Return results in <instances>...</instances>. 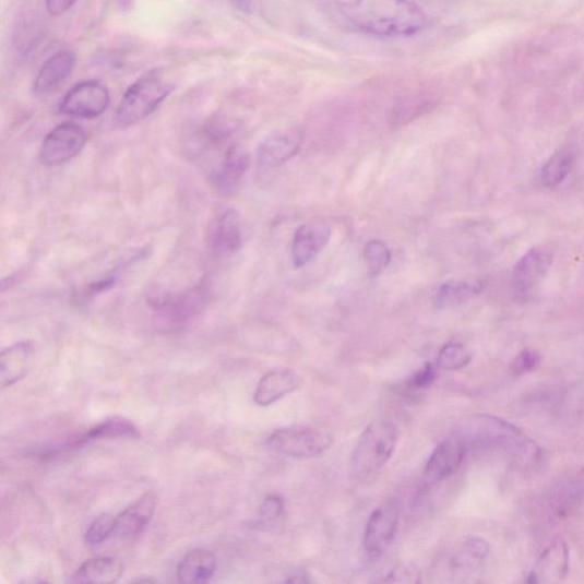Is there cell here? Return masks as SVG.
Here are the masks:
<instances>
[{"instance_id":"6da1fadb","label":"cell","mask_w":584,"mask_h":584,"mask_svg":"<svg viewBox=\"0 0 584 584\" xmlns=\"http://www.w3.org/2000/svg\"><path fill=\"white\" fill-rule=\"evenodd\" d=\"M339 19L355 32L378 38H406L428 25L426 13L412 0H337Z\"/></svg>"},{"instance_id":"7a4b0ae2","label":"cell","mask_w":584,"mask_h":584,"mask_svg":"<svg viewBox=\"0 0 584 584\" xmlns=\"http://www.w3.org/2000/svg\"><path fill=\"white\" fill-rule=\"evenodd\" d=\"M468 450L497 451L522 463H535L540 449L522 429L489 415H476L461 422L454 436Z\"/></svg>"},{"instance_id":"3957f363","label":"cell","mask_w":584,"mask_h":584,"mask_svg":"<svg viewBox=\"0 0 584 584\" xmlns=\"http://www.w3.org/2000/svg\"><path fill=\"white\" fill-rule=\"evenodd\" d=\"M174 90L170 74L164 69L145 72L122 95L116 111L119 127L134 126L154 114Z\"/></svg>"},{"instance_id":"277c9868","label":"cell","mask_w":584,"mask_h":584,"mask_svg":"<svg viewBox=\"0 0 584 584\" xmlns=\"http://www.w3.org/2000/svg\"><path fill=\"white\" fill-rule=\"evenodd\" d=\"M397 439L398 428L394 421H372L351 454L353 475L361 480L376 476L391 461Z\"/></svg>"},{"instance_id":"5b68a950","label":"cell","mask_w":584,"mask_h":584,"mask_svg":"<svg viewBox=\"0 0 584 584\" xmlns=\"http://www.w3.org/2000/svg\"><path fill=\"white\" fill-rule=\"evenodd\" d=\"M266 444L271 451L290 458H314L332 446L333 437L317 428H282L274 431Z\"/></svg>"},{"instance_id":"8992f818","label":"cell","mask_w":584,"mask_h":584,"mask_svg":"<svg viewBox=\"0 0 584 584\" xmlns=\"http://www.w3.org/2000/svg\"><path fill=\"white\" fill-rule=\"evenodd\" d=\"M87 136L82 127L63 122L50 131L40 147V162L46 167H59L81 154Z\"/></svg>"},{"instance_id":"52a82bcc","label":"cell","mask_w":584,"mask_h":584,"mask_svg":"<svg viewBox=\"0 0 584 584\" xmlns=\"http://www.w3.org/2000/svg\"><path fill=\"white\" fill-rule=\"evenodd\" d=\"M110 104V93L98 81H85L75 84L62 98L59 110L62 115L94 119L104 115Z\"/></svg>"},{"instance_id":"ba28073f","label":"cell","mask_w":584,"mask_h":584,"mask_svg":"<svg viewBox=\"0 0 584 584\" xmlns=\"http://www.w3.org/2000/svg\"><path fill=\"white\" fill-rule=\"evenodd\" d=\"M205 287L196 285L183 291L158 297L152 307L165 319L174 323H183L198 317L206 307Z\"/></svg>"},{"instance_id":"9c48e42d","label":"cell","mask_w":584,"mask_h":584,"mask_svg":"<svg viewBox=\"0 0 584 584\" xmlns=\"http://www.w3.org/2000/svg\"><path fill=\"white\" fill-rule=\"evenodd\" d=\"M400 522L396 503L390 502L377 508L369 519L365 533V548L369 556L383 555L393 544Z\"/></svg>"},{"instance_id":"30bf717a","label":"cell","mask_w":584,"mask_h":584,"mask_svg":"<svg viewBox=\"0 0 584 584\" xmlns=\"http://www.w3.org/2000/svg\"><path fill=\"white\" fill-rule=\"evenodd\" d=\"M555 251L549 245L529 249L513 271V286L520 294L536 288L548 274L553 263Z\"/></svg>"},{"instance_id":"8fae6325","label":"cell","mask_w":584,"mask_h":584,"mask_svg":"<svg viewBox=\"0 0 584 584\" xmlns=\"http://www.w3.org/2000/svg\"><path fill=\"white\" fill-rule=\"evenodd\" d=\"M303 134L297 129L275 131L267 135L258 148V164L263 169H274L291 160L299 152Z\"/></svg>"},{"instance_id":"7c38bea8","label":"cell","mask_w":584,"mask_h":584,"mask_svg":"<svg viewBox=\"0 0 584 584\" xmlns=\"http://www.w3.org/2000/svg\"><path fill=\"white\" fill-rule=\"evenodd\" d=\"M250 166L248 152L240 145L227 146L225 154L214 168L211 180L217 192L225 196L235 194Z\"/></svg>"},{"instance_id":"4fadbf2b","label":"cell","mask_w":584,"mask_h":584,"mask_svg":"<svg viewBox=\"0 0 584 584\" xmlns=\"http://www.w3.org/2000/svg\"><path fill=\"white\" fill-rule=\"evenodd\" d=\"M466 453V446L455 437L440 443L425 468L427 484L437 485L453 476L463 465Z\"/></svg>"},{"instance_id":"5bb4252c","label":"cell","mask_w":584,"mask_h":584,"mask_svg":"<svg viewBox=\"0 0 584 584\" xmlns=\"http://www.w3.org/2000/svg\"><path fill=\"white\" fill-rule=\"evenodd\" d=\"M155 493H145L116 517L114 536L120 539H134L148 525L157 510Z\"/></svg>"},{"instance_id":"9a60e30c","label":"cell","mask_w":584,"mask_h":584,"mask_svg":"<svg viewBox=\"0 0 584 584\" xmlns=\"http://www.w3.org/2000/svg\"><path fill=\"white\" fill-rule=\"evenodd\" d=\"M242 246V226L240 215L235 210H227L216 217L211 225L210 247L216 255H233Z\"/></svg>"},{"instance_id":"2e32d148","label":"cell","mask_w":584,"mask_h":584,"mask_svg":"<svg viewBox=\"0 0 584 584\" xmlns=\"http://www.w3.org/2000/svg\"><path fill=\"white\" fill-rule=\"evenodd\" d=\"M332 238V228L322 223L302 224L293 242V259L296 267L313 261Z\"/></svg>"},{"instance_id":"e0dca14e","label":"cell","mask_w":584,"mask_h":584,"mask_svg":"<svg viewBox=\"0 0 584 584\" xmlns=\"http://www.w3.org/2000/svg\"><path fill=\"white\" fill-rule=\"evenodd\" d=\"M35 359V346L20 342L4 349L0 355V382L2 388L13 386L31 371Z\"/></svg>"},{"instance_id":"ac0fdd59","label":"cell","mask_w":584,"mask_h":584,"mask_svg":"<svg viewBox=\"0 0 584 584\" xmlns=\"http://www.w3.org/2000/svg\"><path fill=\"white\" fill-rule=\"evenodd\" d=\"M74 65V55L69 50H60L39 69L34 82V91L39 95L55 93L70 78Z\"/></svg>"},{"instance_id":"d6986e66","label":"cell","mask_w":584,"mask_h":584,"mask_svg":"<svg viewBox=\"0 0 584 584\" xmlns=\"http://www.w3.org/2000/svg\"><path fill=\"white\" fill-rule=\"evenodd\" d=\"M301 385V378L290 369H275L266 373L253 394V402L269 406L294 393Z\"/></svg>"},{"instance_id":"ffe728a7","label":"cell","mask_w":584,"mask_h":584,"mask_svg":"<svg viewBox=\"0 0 584 584\" xmlns=\"http://www.w3.org/2000/svg\"><path fill=\"white\" fill-rule=\"evenodd\" d=\"M570 568V551L564 541H556L540 556L536 569L528 575L533 582H557L563 580Z\"/></svg>"},{"instance_id":"44dd1931","label":"cell","mask_w":584,"mask_h":584,"mask_svg":"<svg viewBox=\"0 0 584 584\" xmlns=\"http://www.w3.org/2000/svg\"><path fill=\"white\" fill-rule=\"evenodd\" d=\"M216 567V557L212 551L195 549L177 568V579L184 584L206 583L214 576Z\"/></svg>"},{"instance_id":"7402d4cb","label":"cell","mask_w":584,"mask_h":584,"mask_svg":"<svg viewBox=\"0 0 584 584\" xmlns=\"http://www.w3.org/2000/svg\"><path fill=\"white\" fill-rule=\"evenodd\" d=\"M121 562L112 557H96L85 562L72 575L74 583L111 584L122 575Z\"/></svg>"},{"instance_id":"603a6c76","label":"cell","mask_w":584,"mask_h":584,"mask_svg":"<svg viewBox=\"0 0 584 584\" xmlns=\"http://www.w3.org/2000/svg\"><path fill=\"white\" fill-rule=\"evenodd\" d=\"M140 439L138 428L130 421L120 417H112L91 428L86 434L75 439L70 446H81L87 442L99 439Z\"/></svg>"},{"instance_id":"cb8c5ba5","label":"cell","mask_w":584,"mask_h":584,"mask_svg":"<svg viewBox=\"0 0 584 584\" xmlns=\"http://www.w3.org/2000/svg\"><path fill=\"white\" fill-rule=\"evenodd\" d=\"M584 502V466L557 490L552 510L557 515L568 516Z\"/></svg>"},{"instance_id":"d4e9b609","label":"cell","mask_w":584,"mask_h":584,"mask_svg":"<svg viewBox=\"0 0 584 584\" xmlns=\"http://www.w3.org/2000/svg\"><path fill=\"white\" fill-rule=\"evenodd\" d=\"M478 286L464 281H450L443 284L437 295L436 305L440 310L461 307L476 295Z\"/></svg>"},{"instance_id":"484cf974","label":"cell","mask_w":584,"mask_h":584,"mask_svg":"<svg viewBox=\"0 0 584 584\" xmlns=\"http://www.w3.org/2000/svg\"><path fill=\"white\" fill-rule=\"evenodd\" d=\"M573 164L572 152L567 148L556 151L543 168V183L547 188H556L562 184L571 172Z\"/></svg>"},{"instance_id":"4316f807","label":"cell","mask_w":584,"mask_h":584,"mask_svg":"<svg viewBox=\"0 0 584 584\" xmlns=\"http://www.w3.org/2000/svg\"><path fill=\"white\" fill-rule=\"evenodd\" d=\"M363 260L371 277L382 275L392 261L391 250L384 241L371 240L363 249Z\"/></svg>"},{"instance_id":"83f0119b","label":"cell","mask_w":584,"mask_h":584,"mask_svg":"<svg viewBox=\"0 0 584 584\" xmlns=\"http://www.w3.org/2000/svg\"><path fill=\"white\" fill-rule=\"evenodd\" d=\"M472 360L470 351L460 343H449L439 353L437 366L446 371L465 368Z\"/></svg>"},{"instance_id":"f1b7e54d","label":"cell","mask_w":584,"mask_h":584,"mask_svg":"<svg viewBox=\"0 0 584 584\" xmlns=\"http://www.w3.org/2000/svg\"><path fill=\"white\" fill-rule=\"evenodd\" d=\"M116 517L105 513L94 519L85 533V543L88 546L104 544L115 532Z\"/></svg>"},{"instance_id":"f546056e","label":"cell","mask_w":584,"mask_h":584,"mask_svg":"<svg viewBox=\"0 0 584 584\" xmlns=\"http://www.w3.org/2000/svg\"><path fill=\"white\" fill-rule=\"evenodd\" d=\"M437 377L438 366L427 363L406 380L405 388L413 393L420 392L433 384Z\"/></svg>"},{"instance_id":"4dcf8cb0","label":"cell","mask_w":584,"mask_h":584,"mask_svg":"<svg viewBox=\"0 0 584 584\" xmlns=\"http://www.w3.org/2000/svg\"><path fill=\"white\" fill-rule=\"evenodd\" d=\"M490 552V546L485 539L470 538L463 546V557L468 563L485 561Z\"/></svg>"},{"instance_id":"1f68e13d","label":"cell","mask_w":584,"mask_h":584,"mask_svg":"<svg viewBox=\"0 0 584 584\" xmlns=\"http://www.w3.org/2000/svg\"><path fill=\"white\" fill-rule=\"evenodd\" d=\"M284 512L285 503L282 497L275 494L269 496L261 505V521L264 523H274L283 516Z\"/></svg>"},{"instance_id":"d6a6232c","label":"cell","mask_w":584,"mask_h":584,"mask_svg":"<svg viewBox=\"0 0 584 584\" xmlns=\"http://www.w3.org/2000/svg\"><path fill=\"white\" fill-rule=\"evenodd\" d=\"M540 354L536 349L525 348L523 349L513 363V372L515 374H524L535 370L540 365Z\"/></svg>"},{"instance_id":"836d02e7","label":"cell","mask_w":584,"mask_h":584,"mask_svg":"<svg viewBox=\"0 0 584 584\" xmlns=\"http://www.w3.org/2000/svg\"><path fill=\"white\" fill-rule=\"evenodd\" d=\"M75 3L78 0H45L47 12L52 16L67 13Z\"/></svg>"},{"instance_id":"e575fe53","label":"cell","mask_w":584,"mask_h":584,"mask_svg":"<svg viewBox=\"0 0 584 584\" xmlns=\"http://www.w3.org/2000/svg\"><path fill=\"white\" fill-rule=\"evenodd\" d=\"M234 2L239 7L240 9H248L249 7V0H234Z\"/></svg>"},{"instance_id":"d590c367","label":"cell","mask_w":584,"mask_h":584,"mask_svg":"<svg viewBox=\"0 0 584 584\" xmlns=\"http://www.w3.org/2000/svg\"><path fill=\"white\" fill-rule=\"evenodd\" d=\"M135 582H152L155 583L157 580L155 579H136Z\"/></svg>"}]
</instances>
